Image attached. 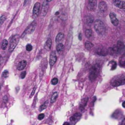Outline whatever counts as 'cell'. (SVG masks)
Listing matches in <instances>:
<instances>
[{
	"label": "cell",
	"instance_id": "1",
	"mask_svg": "<svg viewBox=\"0 0 125 125\" xmlns=\"http://www.w3.org/2000/svg\"><path fill=\"white\" fill-rule=\"evenodd\" d=\"M94 28L96 32L100 35H103L106 32V26L103 22L100 20H97L94 23Z\"/></svg>",
	"mask_w": 125,
	"mask_h": 125
},
{
	"label": "cell",
	"instance_id": "2",
	"mask_svg": "<svg viewBox=\"0 0 125 125\" xmlns=\"http://www.w3.org/2000/svg\"><path fill=\"white\" fill-rule=\"evenodd\" d=\"M100 65L98 64L94 65L92 66L90 71V73H89V79L91 81H94L97 78L98 75L99 74V72H100Z\"/></svg>",
	"mask_w": 125,
	"mask_h": 125
},
{
	"label": "cell",
	"instance_id": "3",
	"mask_svg": "<svg viewBox=\"0 0 125 125\" xmlns=\"http://www.w3.org/2000/svg\"><path fill=\"white\" fill-rule=\"evenodd\" d=\"M20 37L18 34H15L13 35L12 37L10 40V42L9 45V52H12L14 50L15 47L17 46V44H18V41H19Z\"/></svg>",
	"mask_w": 125,
	"mask_h": 125
},
{
	"label": "cell",
	"instance_id": "4",
	"mask_svg": "<svg viewBox=\"0 0 125 125\" xmlns=\"http://www.w3.org/2000/svg\"><path fill=\"white\" fill-rule=\"evenodd\" d=\"M36 24H37L36 22L35 21L32 22V23L30 25H29V26H28V28L25 29V31H24L23 34H22V35L21 37L23 38V37H24L26 35H27V34H31V33L34 30H35V27H36Z\"/></svg>",
	"mask_w": 125,
	"mask_h": 125
},
{
	"label": "cell",
	"instance_id": "5",
	"mask_svg": "<svg viewBox=\"0 0 125 125\" xmlns=\"http://www.w3.org/2000/svg\"><path fill=\"white\" fill-rule=\"evenodd\" d=\"M96 4H97V1L96 0H89L87 6L89 10L92 11L95 10V9L96 7Z\"/></svg>",
	"mask_w": 125,
	"mask_h": 125
},
{
	"label": "cell",
	"instance_id": "6",
	"mask_svg": "<svg viewBox=\"0 0 125 125\" xmlns=\"http://www.w3.org/2000/svg\"><path fill=\"white\" fill-rule=\"evenodd\" d=\"M57 61V57H56V52L54 51H52L50 54V64L51 67H52L56 63Z\"/></svg>",
	"mask_w": 125,
	"mask_h": 125
},
{
	"label": "cell",
	"instance_id": "7",
	"mask_svg": "<svg viewBox=\"0 0 125 125\" xmlns=\"http://www.w3.org/2000/svg\"><path fill=\"white\" fill-rule=\"evenodd\" d=\"M40 9V4L39 2H36L33 8V16L34 17H37L39 14Z\"/></svg>",
	"mask_w": 125,
	"mask_h": 125
},
{
	"label": "cell",
	"instance_id": "8",
	"mask_svg": "<svg viewBox=\"0 0 125 125\" xmlns=\"http://www.w3.org/2000/svg\"><path fill=\"white\" fill-rule=\"evenodd\" d=\"M125 83V79L124 76H123L122 78H120V79H118L114 81L113 82V83H112V85H113L114 87H118L120 86V85H124Z\"/></svg>",
	"mask_w": 125,
	"mask_h": 125
},
{
	"label": "cell",
	"instance_id": "9",
	"mask_svg": "<svg viewBox=\"0 0 125 125\" xmlns=\"http://www.w3.org/2000/svg\"><path fill=\"white\" fill-rule=\"evenodd\" d=\"M109 17L110 18H111V22L113 24V25L115 26H118V24H119V21H118V19L116 17V15H115V13H113V12H111L109 14Z\"/></svg>",
	"mask_w": 125,
	"mask_h": 125
},
{
	"label": "cell",
	"instance_id": "10",
	"mask_svg": "<svg viewBox=\"0 0 125 125\" xmlns=\"http://www.w3.org/2000/svg\"><path fill=\"white\" fill-rule=\"evenodd\" d=\"M113 2L114 4L118 7V8H120L122 9H124L125 8V4L124 1H121V0H114Z\"/></svg>",
	"mask_w": 125,
	"mask_h": 125
},
{
	"label": "cell",
	"instance_id": "11",
	"mask_svg": "<svg viewBox=\"0 0 125 125\" xmlns=\"http://www.w3.org/2000/svg\"><path fill=\"white\" fill-rule=\"evenodd\" d=\"M48 9V1L46 0L43 1L42 6V14L43 16H45L47 13Z\"/></svg>",
	"mask_w": 125,
	"mask_h": 125
},
{
	"label": "cell",
	"instance_id": "12",
	"mask_svg": "<svg viewBox=\"0 0 125 125\" xmlns=\"http://www.w3.org/2000/svg\"><path fill=\"white\" fill-rule=\"evenodd\" d=\"M99 9L102 12H105L107 9V4L104 1H101L99 4Z\"/></svg>",
	"mask_w": 125,
	"mask_h": 125
},
{
	"label": "cell",
	"instance_id": "13",
	"mask_svg": "<svg viewBox=\"0 0 125 125\" xmlns=\"http://www.w3.org/2000/svg\"><path fill=\"white\" fill-rule=\"evenodd\" d=\"M81 117V114L80 113H76L70 117V122L75 123V122H76L77 121L80 119Z\"/></svg>",
	"mask_w": 125,
	"mask_h": 125
},
{
	"label": "cell",
	"instance_id": "14",
	"mask_svg": "<svg viewBox=\"0 0 125 125\" xmlns=\"http://www.w3.org/2000/svg\"><path fill=\"white\" fill-rule=\"evenodd\" d=\"M88 100H89L88 97H86V98H83V100H81V104H80V106H79V108H80L81 110L83 111V110L84 109V108H85V106H86L87 103L88 102Z\"/></svg>",
	"mask_w": 125,
	"mask_h": 125
},
{
	"label": "cell",
	"instance_id": "15",
	"mask_svg": "<svg viewBox=\"0 0 125 125\" xmlns=\"http://www.w3.org/2000/svg\"><path fill=\"white\" fill-rule=\"evenodd\" d=\"M116 49L117 50V52H120L121 51L124 50L125 48V45L123 44V43L121 41H118V43L117 44V46H115Z\"/></svg>",
	"mask_w": 125,
	"mask_h": 125
},
{
	"label": "cell",
	"instance_id": "16",
	"mask_svg": "<svg viewBox=\"0 0 125 125\" xmlns=\"http://www.w3.org/2000/svg\"><path fill=\"white\" fill-rule=\"evenodd\" d=\"M27 64V62L26 61H22L19 62V63L17 65V69L18 70H23L24 68H25L26 65Z\"/></svg>",
	"mask_w": 125,
	"mask_h": 125
},
{
	"label": "cell",
	"instance_id": "17",
	"mask_svg": "<svg viewBox=\"0 0 125 125\" xmlns=\"http://www.w3.org/2000/svg\"><path fill=\"white\" fill-rule=\"evenodd\" d=\"M51 44H52V42H51V39H48L45 43V48L46 50H50L51 48Z\"/></svg>",
	"mask_w": 125,
	"mask_h": 125
},
{
	"label": "cell",
	"instance_id": "18",
	"mask_svg": "<svg viewBox=\"0 0 125 125\" xmlns=\"http://www.w3.org/2000/svg\"><path fill=\"white\" fill-rule=\"evenodd\" d=\"M56 50H57V51L58 52V53H61L63 51V50H64V46H63V44L62 43H59L57 45V48H56Z\"/></svg>",
	"mask_w": 125,
	"mask_h": 125
},
{
	"label": "cell",
	"instance_id": "19",
	"mask_svg": "<svg viewBox=\"0 0 125 125\" xmlns=\"http://www.w3.org/2000/svg\"><path fill=\"white\" fill-rule=\"evenodd\" d=\"M63 37H64V34H63V33H59L57 35V36H56V42H61V40L63 39Z\"/></svg>",
	"mask_w": 125,
	"mask_h": 125
},
{
	"label": "cell",
	"instance_id": "20",
	"mask_svg": "<svg viewBox=\"0 0 125 125\" xmlns=\"http://www.w3.org/2000/svg\"><path fill=\"white\" fill-rule=\"evenodd\" d=\"M97 52V54H98L99 55H101V56H105V55L107 54L106 50L103 48H101L98 49L97 52Z\"/></svg>",
	"mask_w": 125,
	"mask_h": 125
},
{
	"label": "cell",
	"instance_id": "21",
	"mask_svg": "<svg viewBox=\"0 0 125 125\" xmlns=\"http://www.w3.org/2000/svg\"><path fill=\"white\" fill-rule=\"evenodd\" d=\"M94 22V18H93L92 16H87L86 17V23L88 25H90L92 24V23Z\"/></svg>",
	"mask_w": 125,
	"mask_h": 125
},
{
	"label": "cell",
	"instance_id": "22",
	"mask_svg": "<svg viewBox=\"0 0 125 125\" xmlns=\"http://www.w3.org/2000/svg\"><path fill=\"white\" fill-rule=\"evenodd\" d=\"M93 46H94V45H93L92 43H91L90 42L87 41L85 43V47L87 50H90L92 48Z\"/></svg>",
	"mask_w": 125,
	"mask_h": 125
},
{
	"label": "cell",
	"instance_id": "23",
	"mask_svg": "<svg viewBox=\"0 0 125 125\" xmlns=\"http://www.w3.org/2000/svg\"><path fill=\"white\" fill-rule=\"evenodd\" d=\"M7 45H8V41L6 39L3 40L2 41V44H1V48L2 50H5L7 47Z\"/></svg>",
	"mask_w": 125,
	"mask_h": 125
},
{
	"label": "cell",
	"instance_id": "24",
	"mask_svg": "<svg viewBox=\"0 0 125 125\" xmlns=\"http://www.w3.org/2000/svg\"><path fill=\"white\" fill-rule=\"evenodd\" d=\"M85 36H86L88 39H90V38H91L92 36V31L91 29H87V30L85 31Z\"/></svg>",
	"mask_w": 125,
	"mask_h": 125
},
{
	"label": "cell",
	"instance_id": "25",
	"mask_svg": "<svg viewBox=\"0 0 125 125\" xmlns=\"http://www.w3.org/2000/svg\"><path fill=\"white\" fill-rule=\"evenodd\" d=\"M48 104V101H45V102L41 106H40V109H39V111H43V110L45 109H46V107H47Z\"/></svg>",
	"mask_w": 125,
	"mask_h": 125
},
{
	"label": "cell",
	"instance_id": "26",
	"mask_svg": "<svg viewBox=\"0 0 125 125\" xmlns=\"http://www.w3.org/2000/svg\"><path fill=\"white\" fill-rule=\"evenodd\" d=\"M57 95H58V94H57V92L54 93L53 95H52V97H51V103L55 102V101H56V99H57Z\"/></svg>",
	"mask_w": 125,
	"mask_h": 125
},
{
	"label": "cell",
	"instance_id": "27",
	"mask_svg": "<svg viewBox=\"0 0 125 125\" xmlns=\"http://www.w3.org/2000/svg\"><path fill=\"white\" fill-rule=\"evenodd\" d=\"M125 65V57L124 56L122 57V58L120 59V65H121L122 67H124Z\"/></svg>",
	"mask_w": 125,
	"mask_h": 125
},
{
	"label": "cell",
	"instance_id": "28",
	"mask_svg": "<svg viewBox=\"0 0 125 125\" xmlns=\"http://www.w3.org/2000/svg\"><path fill=\"white\" fill-rule=\"evenodd\" d=\"M57 83H58V79H57V78H54L52 79V81H51V84H52V85H56Z\"/></svg>",
	"mask_w": 125,
	"mask_h": 125
},
{
	"label": "cell",
	"instance_id": "29",
	"mask_svg": "<svg viewBox=\"0 0 125 125\" xmlns=\"http://www.w3.org/2000/svg\"><path fill=\"white\" fill-rule=\"evenodd\" d=\"M111 63H112V68H111V70H115L117 67V63L114 61H111Z\"/></svg>",
	"mask_w": 125,
	"mask_h": 125
},
{
	"label": "cell",
	"instance_id": "30",
	"mask_svg": "<svg viewBox=\"0 0 125 125\" xmlns=\"http://www.w3.org/2000/svg\"><path fill=\"white\" fill-rule=\"evenodd\" d=\"M26 50L28 51H31L32 50V45H30V44H28V45H27L26 46Z\"/></svg>",
	"mask_w": 125,
	"mask_h": 125
},
{
	"label": "cell",
	"instance_id": "31",
	"mask_svg": "<svg viewBox=\"0 0 125 125\" xmlns=\"http://www.w3.org/2000/svg\"><path fill=\"white\" fill-rule=\"evenodd\" d=\"M6 17H5V16H2V17H0V26H1L4 22V21L6 20Z\"/></svg>",
	"mask_w": 125,
	"mask_h": 125
},
{
	"label": "cell",
	"instance_id": "32",
	"mask_svg": "<svg viewBox=\"0 0 125 125\" xmlns=\"http://www.w3.org/2000/svg\"><path fill=\"white\" fill-rule=\"evenodd\" d=\"M9 76V72L7 70H5L4 71L3 73H2V76L4 77V78H7V76Z\"/></svg>",
	"mask_w": 125,
	"mask_h": 125
},
{
	"label": "cell",
	"instance_id": "33",
	"mask_svg": "<svg viewBox=\"0 0 125 125\" xmlns=\"http://www.w3.org/2000/svg\"><path fill=\"white\" fill-rule=\"evenodd\" d=\"M44 117H45V114H39V115L38 116V119H39V120H42V119H43Z\"/></svg>",
	"mask_w": 125,
	"mask_h": 125
},
{
	"label": "cell",
	"instance_id": "34",
	"mask_svg": "<svg viewBox=\"0 0 125 125\" xmlns=\"http://www.w3.org/2000/svg\"><path fill=\"white\" fill-rule=\"evenodd\" d=\"M26 72H21V74H20L21 78V79H24L26 76Z\"/></svg>",
	"mask_w": 125,
	"mask_h": 125
},
{
	"label": "cell",
	"instance_id": "35",
	"mask_svg": "<svg viewBox=\"0 0 125 125\" xmlns=\"http://www.w3.org/2000/svg\"><path fill=\"white\" fill-rule=\"evenodd\" d=\"M3 101H4L5 103H6L7 101H8V98H7V96H5L3 98Z\"/></svg>",
	"mask_w": 125,
	"mask_h": 125
},
{
	"label": "cell",
	"instance_id": "36",
	"mask_svg": "<svg viewBox=\"0 0 125 125\" xmlns=\"http://www.w3.org/2000/svg\"><path fill=\"white\" fill-rule=\"evenodd\" d=\"M35 87H34V89H33V90H32V92L31 94V97H32V96L34 95V93H35Z\"/></svg>",
	"mask_w": 125,
	"mask_h": 125
},
{
	"label": "cell",
	"instance_id": "37",
	"mask_svg": "<svg viewBox=\"0 0 125 125\" xmlns=\"http://www.w3.org/2000/svg\"><path fill=\"white\" fill-rule=\"evenodd\" d=\"M79 37V40H82V34H81V33H80V34H79V37Z\"/></svg>",
	"mask_w": 125,
	"mask_h": 125
},
{
	"label": "cell",
	"instance_id": "38",
	"mask_svg": "<svg viewBox=\"0 0 125 125\" xmlns=\"http://www.w3.org/2000/svg\"><path fill=\"white\" fill-rule=\"evenodd\" d=\"M28 1H29V0H24V5H26V4L28 3Z\"/></svg>",
	"mask_w": 125,
	"mask_h": 125
},
{
	"label": "cell",
	"instance_id": "39",
	"mask_svg": "<svg viewBox=\"0 0 125 125\" xmlns=\"http://www.w3.org/2000/svg\"><path fill=\"white\" fill-rule=\"evenodd\" d=\"M122 106H123V107H125V101L123 103V104H122Z\"/></svg>",
	"mask_w": 125,
	"mask_h": 125
},
{
	"label": "cell",
	"instance_id": "40",
	"mask_svg": "<svg viewBox=\"0 0 125 125\" xmlns=\"http://www.w3.org/2000/svg\"><path fill=\"white\" fill-rule=\"evenodd\" d=\"M63 125H70V123H68V122H65V123H63Z\"/></svg>",
	"mask_w": 125,
	"mask_h": 125
},
{
	"label": "cell",
	"instance_id": "41",
	"mask_svg": "<svg viewBox=\"0 0 125 125\" xmlns=\"http://www.w3.org/2000/svg\"><path fill=\"white\" fill-rule=\"evenodd\" d=\"M59 14V12H57L56 13V15H58Z\"/></svg>",
	"mask_w": 125,
	"mask_h": 125
},
{
	"label": "cell",
	"instance_id": "42",
	"mask_svg": "<svg viewBox=\"0 0 125 125\" xmlns=\"http://www.w3.org/2000/svg\"><path fill=\"white\" fill-rule=\"evenodd\" d=\"M46 1H48V2H50V1H51L52 0H46Z\"/></svg>",
	"mask_w": 125,
	"mask_h": 125
}]
</instances>
